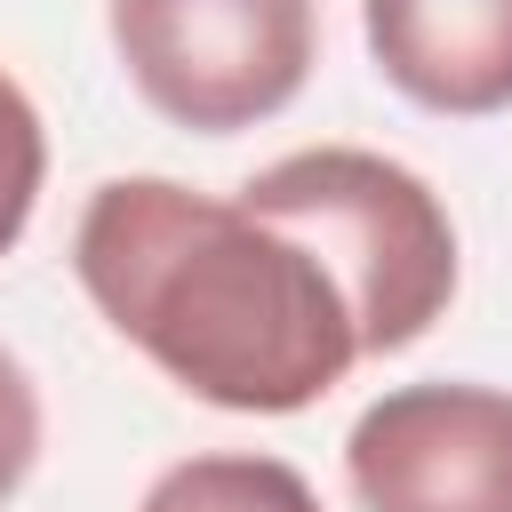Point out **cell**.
<instances>
[{"label": "cell", "mask_w": 512, "mask_h": 512, "mask_svg": "<svg viewBox=\"0 0 512 512\" xmlns=\"http://www.w3.org/2000/svg\"><path fill=\"white\" fill-rule=\"evenodd\" d=\"M88 304L192 400L296 416L360 360L336 272L240 200L168 176H112L72 232Z\"/></svg>", "instance_id": "1"}, {"label": "cell", "mask_w": 512, "mask_h": 512, "mask_svg": "<svg viewBox=\"0 0 512 512\" xmlns=\"http://www.w3.org/2000/svg\"><path fill=\"white\" fill-rule=\"evenodd\" d=\"M240 208H256L336 272L360 352H408L456 296V224L440 192L384 152H288L240 184Z\"/></svg>", "instance_id": "2"}, {"label": "cell", "mask_w": 512, "mask_h": 512, "mask_svg": "<svg viewBox=\"0 0 512 512\" xmlns=\"http://www.w3.org/2000/svg\"><path fill=\"white\" fill-rule=\"evenodd\" d=\"M112 48L152 112L200 136L296 104L320 56L312 0H112Z\"/></svg>", "instance_id": "3"}, {"label": "cell", "mask_w": 512, "mask_h": 512, "mask_svg": "<svg viewBox=\"0 0 512 512\" xmlns=\"http://www.w3.org/2000/svg\"><path fill=\"white\" fill-rule=\"evenodd\" d=\"M360 512H512V392L400 384L344 440Z\"/></svg>", "instance_id": "4"}, {"label": "cell", "mask_w": 512, "mask_h": 512, "mask_svg": "<svg viewBox=\"0 0 512 512\" xmlns=\"http://www.w3.org/2000/svg\"><path fill=\"white\" fill-rule=\"evenodd\" d=\"M376 72L448 120L512 104V0H360Z\"/></svg>", "instance_id": "5"}, {"label": "cell", "mask_w": 512, "mask_h": 512, "mask_svg": "<svg viewBox=\"0 0 512 512\" xmlns=\"http://www.w3.org/2000/svg\"><path fill=\"white\" fill-rule=\"evenodd\" d=\"M136 512H320V496L280 456H184L144 488Z\"/></svg>", "instance_id": "6"}, {"label": "cell", "mask_w": 512, "mask_h": 512, "mask_svg": "<svg viewBox=\"0 0 512 512\" xmlns=\"http://www.w3.org/2000/svg\"><path fill=\"white\" fill-rule=\"evenodd\" d=\"M40 176H48V136H40V112H32V96L0 72V256H8V248L24 240V224H32Z\"/></svg>", "instance_id": "7"}, {"label": "cell", "mask_w": 512, "mask_h": 512, "mask_svg": "<svg viewBox=\"0 0 512 512\" xmlns=\"http://www.w3.org/2000/svg\"><path fill=\"white\" fill-rule=\"evenodd\" d=\"M32 464H40V392H32V376L0 352V504L24 488Z\"/></svg>", "instance_id": "8"}]
</instances>
